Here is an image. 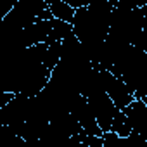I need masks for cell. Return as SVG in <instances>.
<instances>
[{
  "label": "cell",
  "instance_id": "1",
  "mask_svg": "<svg viewBox=\"0 0 147 147\" xmlns=\"http://www.w3.org/2000/svg\"><path fill=\"white\" fill-rule=\"evenodd\" d=\"M99 75H100L102 87H104V92L107 94V97L111 99V102L114 104V107L118 111H123L133 100V95L128 92V88L125 87V83L121 80H118L116 76H113L109 71L99 69Z\"/></svg>",
  "mask_w": 147,
  "mask_h": 147
},
{
  "label": "cell",
  "instance_id": "2",
  "mask_svg": "<svg viewBox=\"0 0 147 147\" xmlns=\"http://www.w3.org/2000/svg\"><path fill=\"white\" fill-rule=\"evenodd\" d=\"M123 114L128 119L131 131L147 140V104H145V100L133 99L123 109Z\"/></svg>",
  "mask_w": 147,
  "mask_h": 147
},
{
  "label": "cell",
  "instance_id": "3",
  "mask_svg": "<svg viewBox=\"0 0 147 147\" xmlns=\"http://www.w3.org/2000/svg\"><path fill=\"white\" fill-rule=\"evenodd\" d=\"M47 9H49V12L52 14V18H54V19L62 21V23H67V24H71V23H73L75 9L69 7V5H67V2H64V0H54V2L47 0Z\"/></svg>",
  "mask_w": 147,
  "mask_h": 147
},
{
  "label": "cell",
  "instance_id": "4",
  "mask_svg": "<svg viewBox=\"0 0 147 147\" xmlns=\"http://www.w3.org/2000/svg\"><path fill=\"white\" fill-rule=\"evenodd\" d=\"M109 131H113V133H116L118 137H128L130 133H131V128H130V125H128V119L125 118V114H123V111H118L116 113V116H114V119H113V125H111V130Z\"/></svg>",
  "mask_w": 147,
  "mask_h": 147
},
{
  "label": "cell",
  "instance_id": "5",
  "mask_svg": "<svg viewBox=\"0 0 147 147\" xmlns=\"http://www.w3.org/2000/svg\"><path fill=\"white\" fill-rule=\"evenodd\" d=\"M0 147H30L21 137L0 130Z\"/></svg>",
  "mask_w": 147,
  "mask_h": 147
}]
</instances>
